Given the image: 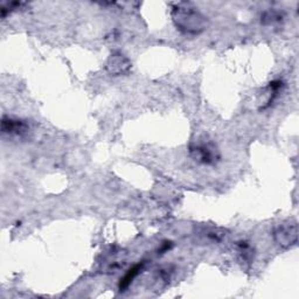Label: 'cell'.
Wrapping results in <instances>:
<instances>
[{
  "instance_id": "3",
  "label": "cell",
  "mask_w": 299,
  "mask_h": 299,
  "mask_svg": "<svg viewBox=\"0 0 299 299\" xmlns=\"http://www.w3.org/2000/svg\"><path fill=\"white\" fill-rule=\"evenodd\" d=\"M140 269H142V265H136V267L131 269L129 273L124 276L122 282H120V289H125L129 287V285L131 284V282L134 280V277L138 275V271L140 270Z\"/></svg>"
},
{
  "instance_id": "2",
  "label": "cell",
  "mask_w": 299,
  "mask_h": 299,
  "mask_svg": "<svg viewBox=\"0 0 299 299\" xmlns=\"http://www.w3.org/2000/svg\"><path fill=\"white\" fill-rule=\"evenodd\" d=\"M276 241L283 247H291L297 242V226L296 224H287L278 228L275 233Z\"/></svg>"
},
{
  "instance_id": "4",
  "label": "cell",
  "mask_w": 299,
  "mask_h": 299,
  "mask_svg": "<svg viewBox=\"0 0 299 299\" xmlns=\"http://www.w3.org/2000/svg\"><path fill=\"white\" fill-rule=\"evenodd\" d=\"M120 65H122V66H129L126 63V60H124L120 55H118V58L111 59V63L109 65V68H111V73L119 74V73L125 72L126 69L123 68V67H120Z\"/></svg>"
},
{
  "instance_id": "1",
  "label": "cell",
  "mask_w": 299,
  "mask_h": 299,
  "mask_svg": "<svg viewBox=\"0 0 299 299\" xmlns=\"http://www.w3.org/2000/svg\"><path fill=\"white\" fill-rule=\"evenodd\" d=\"M177 26L180 27V29H184L185 32L188 33H197L199 29H201V20L196 13H187L180 12L179 14L176 16Z\"/></svg>"
}]
</instances>
